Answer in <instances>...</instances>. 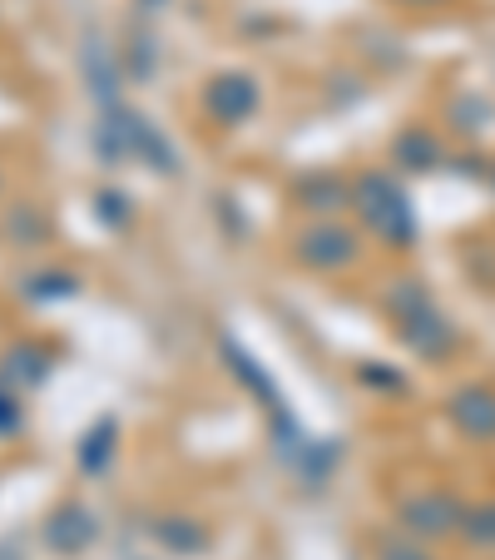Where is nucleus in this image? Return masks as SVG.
I'll return each mask as SVG.
<instances>
[{
    "label": "nucleus",
    "mask_w": 495,
    "mask_h": 560,
    "mask_svg": "<svg viewBox=\"0 0 495 560\" xmlns=\"http://www.w3.org/2000/svg\"><path fill=\"white\" fill-rule=\"evenodd\" d=\"M5 372H11V377H21V382H40L45 377V362H35L31 348H15L11 362H5Z\"/></svg>",
    "instance_id": "obj_10"
},
{
    "label": "nucleus",
    "mask_w": 495,
    "mask_h": 560,
    "mask_svg": "<svg viewBox=\"0 0 495 560\" xmlns=\"http://www.w3.org/2000/svg\"><path fill=\"white\" fill-rule=\"evenodd\" d=\"M387 560H426L422 550H406V546H397V550H387Z\"/></svg>",
    "instance_id": "obj_16"
},
{
    "label": "nucleus",
    "mask_w": 495,
    "mask_h": 560,
    "mask_svg": "<svg viewBox=\"0 0 495 560\" xmlns=\"http://www.w3.org/2000/svg\"><path fill=\"white\" fill-rule=\"evenodd\" d=\"M15 427H21V407H15V397L5 387H0V436H11Z\"/></svg>",
    "instance_id": "obj_14"
},
{
    "label": "nucleus",
    "mask_w": 495,
    "mask_h": 560,
    "mask_svg": "<svg viewBox=\"0 0 495 560\" xmlns=\"http://www.w3.org/2000/svg\"><path fill=\"white\" fill-rule=\"evenodd\" d=\"M401 521L416 536H446V530L461 526V506L451 497H411V501H401Z\"/></svg>",
    "instance_id": "obj_5"
},
{
    "label": "nucleus",
    "mask_w": 495,
    "mask_h": 560,
    "mask_svg": "<svg viewBox=\"0 0 495 560\" xmlns=\"http://www.w3.org/2000/svg\"><path fill=\"white\" fill-rule=\"evenodd\" d=\"M154 536L164 540V546H169L174 556H199V550H203V530L193 526V521H184V516L158 521V526H154Z\"/></svg>",
    "instance_id": "obj_7"
},
{
    "label": "nucleus",
    "mask_w": 495,
    "mask_h": 560,
    "mask_svg": "<svg viewBox=\"0 0 495 560\" xmlns=\"http://www.w3.org/2000/svg\"><path fill=\"white\" fill-rule=\"evenodd\" d=\"M352 203H357V213L381 233V238H387V244H411L406 194H401L387 174H362L357 189H352Z\"/></svg>",
    "instance_id": "obj_1"
},
{
    "label": "nucleus",
    "mask_w": 495,
    "mask_h": 560,
    "mask_svg": "<svg viewBox=\"0 0 495 560\" xmlns=\"http://www.w3.org/2000/svg\"><path fill=\"white\" fill-rule=\"evenodd\" d=\"M307 199L303 203H313V209H338L342 203V184L338 179H322V184H307Z\"/></svg>",
    "instance_id": "obj_11"
},
{
    "label": "nucleus",
    "mask_w": 495,
    "mask_h": 560,
    "mask_svg": "<svg viewBox=\"0 0 495 560\" xmlns=\"http://www.w3.org/2000/svg\"><path fill=\"white\" fill-rule=\"evenodd\" d=\"M40 283H31V298H50V293H74V278L64 273H35Z\"/></svg>",
    "instance_id": "obj_12"
},
{
    "label": "nucleus",
    "mask_w": 495,
    "mask_h": 560,
    "mask_svg": "<svg viewBox=\"0 0 495 560\" xmlns=\"http://www.w3.org/2000/svg\"><path fill=\"white\" fill-rule=\"evenodd\" d=\"M451 417L465 436H495V392H456L451 397Z\"/></svg>",
    "instance_id": "obj_6"
},
{
    "label": "nucleus",
    "mask_w": 495,
    "mask_h": 560,
    "mask_svg": "<svg viewBox=\"0 0 495 560\" xmlns=\"http://www.w3.org/2000/svg\"><path fill=\"white\" fill-rule=\"evenodd\" d=\"M465 526H471V536H475V540H495V506H491V511H475V516L465 521Z\"/></svg>",
    "instance_id": "obj_15"
},
{
    "label": "nucleus",
    "mask_w": 495,
    "mask_h": 560,
    "mask_svg": "<svg viewBox=\"0 0 495 560\" xmlns=\"http://www.w3.org/2000/svg\"><path fill=\"white\" fill-rule=\"evenodd\" d=\"M401 154H411L406 164H416V170H426V164H432V154H436V149L426 144L422 135H406V139H401Z\"/></svg>",
    "instance_id": "obj_13"
},
{
    "label": "nucleus",
    "mask_w": 495,
    "mask_h": 560,
    "mask_svg": "<svg viewBox=\"0 0 495 560\" xmlns=\"http://www.w3.org/2000/svg\"><path fill=\"white\" fill-rule=\"evenodd\" d=\"M203 105H209L213 119H223V125H238V119L254 115L258 85L248 80V74H219V80L209 85V95H203Z\"/></svg>",
    "instance_id": "obj_3"
},
{
    "label": "nucleus",
    "mask_w": 495,
    "mask_h": 560,
    "mask_svg": "<svg viewBox=\"0 0 495 560\" xmlns=\"http://www.w3.org/2000/svg\"><path fill=\"white\" fill-rule=\"evenodd\" d=\"M297 258H303L307 268H347L352 258H357V233L347 229H307L303 238H297Z\"/></svg>",
    "instance_id": "obj_2"
},
{
    "label": "nucleus",
    "mask_w": 495,
    "mask_h": 560,
    "mask_svg": "<svg viewBox=\"0 0 495 560\" xmlns=\"http://www.w3.org/2000/svg\"><path fill=\"white\" fill-rule=\"evenodd\" d=\"M95 540V516L85 506H60L50 521H45V546L55 556H80V550Z\"/></svg>",
    "instance_id": "obj_4"
},
{
    "label": "nucleus",
    "mask_w": 495,
    "mask_h": 560,
    "mask_svg": "<svg viewBox=\"0 0 495 560\" xmlns=\"http://www.w3.org/2000/svg\"><path fill=\"white\" fill-rule=\"evenodd\" d=\"M109 452H115V422H99L95 432L80 442V466H85L90 476H99L109 466Z\"/></svg>",
    "instance_id": "obj_8"
},
{
    "label": "nucleus",
    "mask_w": 495,
    "mask_h": 560,
    "mask_svg": "<svg viewBox=\"0 0 495 560\" xmlns=\"http://www.w3.org/2000/svg\"><path fill=\"white\" fill-rule=\"evenodd\" d=\"M223 352H228L233 372H238V377L248 382V387H254L258 397H263V402H278V397H273V387H268V377H263V372L254 368V358H248V352H243V348H233V342H223Z\"/></svg>",
    "instance_id": "obj_9"
}]
</instances>
